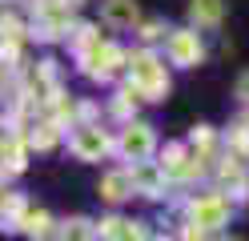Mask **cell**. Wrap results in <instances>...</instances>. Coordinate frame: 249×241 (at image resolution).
<instances>
[{"instance_id": "cell-1", "label": "cell", "mask_w": 249, "mask_h": 241, "mask_svg": "<svg viewBox=\"0 0 249 241\" xmlns=\"http://www.w3.org/2000/svg\"><path fill=\"white\" fill-rule=\"evenodd\" d=\"M65 241H92V229L85 221H72V229H65Z\"/></svg>"}]
</instances>
